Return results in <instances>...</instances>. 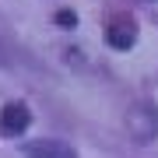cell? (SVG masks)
<instances>
[{
  "label": "cell",
  "mask_w": 158,
  "mask_h": 158,
  "mask_svg": "<svg viewBox=\"0 0 158 158\" xmlns=\"http://www.w3.org/2000/svg\"><path fill=\"white\" fill-rule=\"evenodd\" d=\"M127 134L137 144H151L158 137V106L155 102H134L127 109Z\"/></svg>",
  "instance_id": "6da1fadb"
},
{
  "label": "cell",
  "mask_w": 158,
  "mask_h": 158,
  "mask_svg": "<svg viewBox=\"0 0 158 158\" xmlns=\"http://www.w3.org/2000/svg\"><path fill=\"white\" fill-rule=\"evenodd\" d=\"M32 123V113L25 102H7L0 109V137H21Z\"/></svg>",
  "instance_id": "7a4b0ae2"
},
{
  "label": "cell",
  "mask_w": 158,
  "mask_h": 158,
  "mask_svg": "<svg viewBox=\"0 0 158 158\" xmlns=\"http://www.w3.org/2000/svg\"><path fill=\"white\" fill-rule=\"evenodd\" d=\"M25 158H77L70 144L56 141V137H39V141H25L21 144Z\"/></svg>",
  "instance_id": "3957f363"
},
{
  "label": "cell",
  "mask_w": 158,
  "mask_h": 158,
  "mask_svg": "<svg viewBox=\"0 0 158 158\" xmlns=\"http://www.w3.org/2000/svg\"><path fill=\"white\" fill-rule=\"evenodd\" d=\"M106 42L113 46V49H130V46L137 42L134 18H113V21L106 25Z\"/></svg>",
  "instance_id": "277c9868"
},
{
  "label": "cell",
  "mask_w": 158,
  "mask_h": 158,
  "mask_svg": "<svg viewBox=\"0 0 158 158\" xmlns=\"http://www.w3.org/2000/svg\"><path fill=\"white\" fill-rule=\"evenodd\" d=\"M56 25H63V28H74V25H77V14H74V11H56Z\"/></svg>",
  "instance_id": "5b68a950"
}]
</instances>
